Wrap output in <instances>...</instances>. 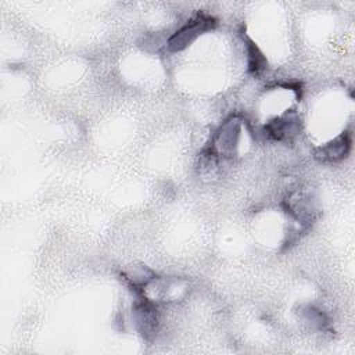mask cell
Returning a JSON list of instances; mask_svg holds the SVG:
<instances>
[{
  "label": "cell",
  "instance_id": "6da1fadb",
  "mask_svg": "<svg viewBox=\"0 0 355 355\" xmlns=\"http://www.w3.org/2000/svg\"><path fill=\"white\" fill-rule=\"evenodd\" d=\"M215 19L211 15L198 12L186 25L176 31L168 40V49L171 51H180L193 43L202 32H207L215 26Z\"/></svg>",
  "mask_w": 355,
  "mask_h": 355
},
{
  "label": "cell",
  "instance_id": "7a4b0ae2",
  "mask_svg": "<svg viewBox=\"0 0 355 355\" xmlns=\"http://www.w3.org/2000/svg\"><path fill=\"white\" fill-rule=\"evenodd\" d=\"M239 133H240L239 121L236 118H230L219 128L209 147L218 154V157L219 155L230 157L233 155V151L237 147Z\"/></svg>",
  "mask_w": 355,
  "mask_h": 355
},
{
  "label": "cell",
  "instance_id": "3957f363",
  "mask_svg": "<svg viewBox=\"0 0 355 355\" xmlns=\"http://www.w3.org/2000/svg\"><path fill=\"white\" fill-rule=\"evenodd\" d=\"M351 148V135L343 133L333 141L327 143L324 147L319 148V153H316V157L322 161H338L347 157Z\"/></svg>",
  "mask_w": 355,
  "mask_h": 355
},
{
  "label": "cell",
  "instance_id": "277c9868",
  "mask_svg": "<svg viewBox=\"0 0 355 355\" xmlns=\"http://www.w3.org/2000/svg\"><path fill=\"white\" fill-rule=\"evenodd\" d=\"M247 61H248V71L252 73H259L266 67V60L263 54L251 40H247Z\"/></svg>",
  "mask_w": 355,
  "mask_h": 355
}]
</instances>
